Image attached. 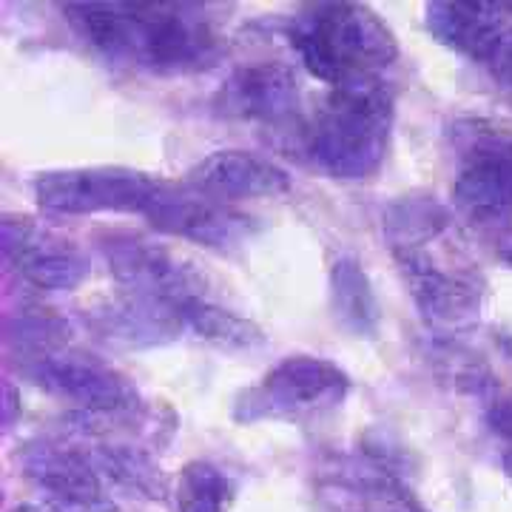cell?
Here are the masks:
<instances>
[{"label":"cell","mask_w":512,"mask_h":512,"mask_svg":"<svg viewBox=\"0 0 512 512\" xmlns=\"http://www.w3.org/2000/svg\"><path fill=\"white\" fill-rule=\"evenodd\" d=\"M399 512H410V510H399Z\"/></svg>","instance_id":"d4e9b609"},{"label":"cell","mask_w":512,"mask_h":512,"mask_svg":"<svg viewBox=\"0 0 512 512\" xmlns=\"http://www.w3.org/2000/svg\"><path fill=\"white\" fill-rule=\"evenodd\" d=\"M77 32L111 63L151 74H191L222 57V37L194 3H69Z\"/></svg>","instance_id":"6da1fadb"},{"label":"cell","mask_w":512,"mask_h":512,"mask_svg":"<svg viewBox=\"0 0 512 512\" xmlns=\"http://www.w3.org/2000/svg\"><path fill=\"white\" fill-rule=\"evenodd\" d=\"M177 313L183 319V328L208 345H217L222 350H256L265 345V333L256 322L234 311H225L211 299H194Z\"/></svg>","instance_id":"ac0fdd59"},{"label":"cell","mask_w":512,"mask_h":512,"mask_svg":"<svg viewBox=\"0 0 512 512\" xmlns=\"http://www.w3.org/2000/svg\"><path fill=\"white\" fill-rule=\"evenodd\" d=\"M393 97L382 77L330 89L302 128L305 154L336 180H367L382 168L390 148Z\"/></svg>","instance_id":"3957f363"},{"label":"cell","mask_w":512,"mask_h":512,"mask_svg":"<svg viewBox=\"0 0 512 512\" xmlns=\"http://www.w3.org/2000/svg\"><path fill=\"white\" fill-rule=\"evenodd\" d=\"M498 256L504 259V262H510L512 265V228L504 234V237L498 239Z\"/></svg>","instance_id":"7402d4cb"},{"label":"cell","mask_w":512,"mask_h":512,"mask_svg":"<svg viewBox=\"0 0 512 512\" xmlns=\"http://www.w3.org/2000/svg\"><path fill=\"white\" fill-rule=\"evenodd\" d=\"M348 373L322 356H288L237 396L239 421L305 419L345 402Z\"/></svg>","instance_id":"5b68a950"},{"label":"cell","mask_w":512,"mask_h":512,"mask_svg":"<svg viewBox=\"0 0 512 512\" xmlns=\"http://www.w3.org/2000/svg\"><path fill=\"white\" fill-rule=\"evenodd\" d=\"M299 63L330 89L373 80L399 57V43L382 18L362 3H311L288 23Z\"/></svg>","instance_id":"277c9868"},{"label":"cell","mask_w":512,"mask_h":512,"mask_svg":"<svg viewBox=\"0 0 512 512\" xmlns=\"http://www.w3.org/2000/svg\"><path fill=\"white\" fill-rule=\"evenodd\" d=\"M3 254L6 262L40 291H74L89 274V262L80 248H74V242L32 220H3Z\"/></svg>","instance_id":"7c38bea8"},{"label":"cell","mask_w":512,"mask_h":512,"mask_svg":"<svg viewBox=\"0 0 512 512\" xmlns=\"http://www.w3.org/2000/svg\"><path fill=\"white\" fill-rule=\"evenodd\" d=\"M92 322L97 333L109 339L111 345H128V348L160 345L185 330L177 308L137 296H128L123 302H114L109 308L97 311Z\"/></svg>","instance_id":"2e32d148"},{"label":"cell","mask_w":512,"mask_h":512,"mask_svg":"<svg viewBox=\"0 0 512 512\" xmlns=\"http://www.w3.org/2000/svg\"><path fill=\"white\" fill-rule=\"evenodd\" d=\"M299 80L288 63H251L242 66L222 83L214 106L225 117L248 123L282 126L299 114Z\"/></svg>","instance_id":"4fadbf2b"},{"label":"cell","mask_w":512,"mask_h":512,"mask_svg":"<svg viewBox=\"0 0 512 512\" xmlns=\"http://www.w3.org/2000/svg\"><path fill=\"white\" fill-rule=\"evenodd\" d=\"M165 183L131 168H66L35 180L37 205L52 214H143L163 194Z\"/></svg>","instance_id":"52a82bcc"},{"label":"cell","mask_w":512,"mask_h":512,"mask_svg":"<svg viewBox=\"0 0 512 512\" xmlns=\"http://www.w3.org/2000/svg\"><path fill=\"white\" fill-rule=\"evenodd\" d=\"M15 410H18V390L12 384H6V424L15 421Z\"/></svg>","instance_id":"44dd1931"},{"label":"cell","mask_w":512,"mask_h":512,"mask_svg":"<svg viewBox=\"0 0 512 512\" xmlns=\"http://www.w3.org/2000/svg\"><path fill=\"white\" fill-rule=\"evenodd\" d=\"M427 29L441 46L493 66L512 29L510 3H427Z\"/></svg>","instance_id":"5bb4252c"},{"label":"cell","mask_w":512,"mask_h":512,"mask_svg":"<svg viewBox=\"0 0 512 512\" xmlns=\"http://www.w3.org/2000/svg\"><path fill=\"white\" fill-rule=\"evenodd\" d=\"M453 202L467 220H512V134L470 131L458 160Z\"/></svg>","instance_id":"9c48e42d"},{"label":"cell","mask_w":512,"mask_h":512,"mask_svg":"<svg viewBox=\"0 0 512 512\" xmlns=\"http://www.w3.org/2000/svg\"><path fill=\"white\" fill-rule=\"evenodd\" d=\"M231 484L211 461H191L177 481V512H222Z\"/></svg>","instance_id":"d6986e66"},{"label":"cell","mask_w":512,"mask_h":512,"mask_svg":"<svg viewBox=\"0 0 512 512\" xmlns=\"http://www.w3.org/2000/svg\"><path fill=\"white\" fill-rule=\"evenodd\" d=\"M487 419H490V427L493 433L504 444V453H501V464L507 470V476L512 481V390H498L493 387L487 393Z\"/></svg>","instance_id":"ffe728a7"},{"label":"cell","mask_w":512,"mask_h":512,"mask_svg":"<svg viewBox=\"0 0 512 512\" xmlns=\"http://www.w3.org/2000/svg\"><path fill=\"white\" fill-rule=\"evenodd\" d=\"M146 220L168 237L197 242L217 251H234L254 234V220L228 202L205 197L200 191H180L165 183L163 194L148 208Z\"/></svg>","instance_id":"30bf717a"},{"label":"cell","mask_w":512,"mask_h":512,"mask_svg":"<svg viewBox=\"0 0 512 512\" xmlns=\"http://www.w3.org/2000/svg\"><path fill=\"white\" fill-rule=\"evenodd\" d=\"M103 256L111 276L128 296L177 311L194 299H208V279L200 265L154 239L114 234L103 239Z\"/></svg>","instance_id":"8992f818"},{"label":"cell","mask_w":512,"mask_h":512,"mask_svg":"<svg viewBox=\"0 0 512 512\" xmlns=\"http://www.w3.org/2000/svg\"><path fill=\"white\" fill-rule=\"evenodd\" d=\"M9 512H49V510H40V507H35V504H18L15 510Z\"/></svg>","instance_id":"cb8c5ba5"},{"label":"cell","mask_w":512,"mask_h":512,"mask_svg":"<svg viewBox=\"0 0 512 512\" xmlns=\"http://www.w3.org/2000/svg\"><path fill=\"white\" fill-rule=\"evenodd\" d=\"M453 222L436 200L404 197L384 214V234L424 322L436 330L470 328L481 313V285L430 251V237Z\"/></svg>","instance_id":"7a4b0ae2"},{"label":"cell","mask_w":512,"mask_h":512,"mask_svg":"<svg viewBox=\"0 0 512 512\" xmlns=\"http://www.w3.org/2000/svg\"><path fill=\"white\" fill-rule=\"evenodd\" d=\"M330 311L353 336H373L379 330V299L356 256H339L330 268Z\"/></svg>","instance_id":"e0dca14e"},{"label":"cell","mask_w":512,"mask_h":512,"mask_svg":"<svg viewBox=\"0 0 512 512\" xmlns=\"http://www.w3.org/2000/svg\"><path fill=\"white\" fill-rule=\"evenodd\" d=\"M498 345L504 348V353L510 356V362H512V336H504V339H498Z\"/></svg>","instance_id":"603a6c76"},{"label":"cell","mask_w":512,"mask_h":512,"mask_svg":"<svg viewBox=\"0 0 512 512\" xmlns=\"http://www.w3.org/2000/svg\"><path fill=\"white\" fill-rule=\"evenodd\" d=\"M188 188L214 200H254L282 197L291 191V174L251 151H214L194 163L185 174Z\"/></svg>","instance_id":"9a60e30c"},{"label":"cell","mask_w":512,"mask_h":512,"mask_svg":"<svg viewBox=\"0 0 512 512\" xmlns=\"http://www.w3.org/2000/svg\"><path fill=\"white\" fill-rule=\"evenodd\" d=\"M20 370L52 396L77 410H140V393L120 370L77 350L37 348L23 356Z\"/></svg>","instance_id":"ba28073f"},{"label":"cell","mask_w":512,"mask_h":512,"mask_svg":"<svg viewBox=\"0 0 512 512\" xmlns=\"http://www.w3.org/2000/svg\"><path fill=\"white\" fill-rule=\"evenodd\" d=\"M23 467L49 512H117L109 498V481L97 470L89 450L40 444L26 450Z\"/></svg>","instance_id":"8fae6325"}]
</instances>
